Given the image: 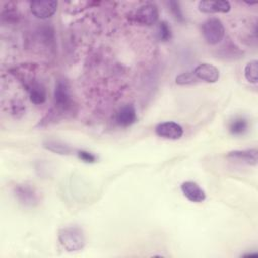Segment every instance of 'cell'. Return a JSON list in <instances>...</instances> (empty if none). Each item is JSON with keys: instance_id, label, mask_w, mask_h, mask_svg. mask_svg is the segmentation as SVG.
<instances>
[{"instance_id": "obj_20", "label": "cell", "mask_w": 258, "mask_h": 258, "mask_svg": "<svg viewBox=\"0 0 258 258\" xmlns=\"http://www.w3.org/2000/svg\"><path fill=\"white\" fill-rule=\"evenodd\" d=\"M78 156L81 160H83L84 162H87V163H93L96 161V155H94L93 153L86 151V150L78 151Z\"/></svg>"}, {"instance_id": "obj_18", "label": "cell", "mask_w": 258, "mask_h": 258, "mask_svg": "<svg viewBox=\"0 0 258 258\" xmlns=\"http://www.w3.org/2000/svg\"><path fill=\"white\" fill-rule=\"evenodd\" d=\"M198 79L195 77L192 72L189 73H183L175 78V83L178 85H191L196 84Z\"/></svg>"}, {"instance_id": "obj_6", "label": "cell", "mask_w": 258, "mask_h": 258, "mask_svg": "<svg viewBox=\"0 0 258 258\" xmlns=\"http://www.w3.org/2000/svg\"><path fill=\"white\" fill-rule=\"evenodd\" d=\"M155 133L163 138L176 140L179 139L183 134L182 127L175 122H163L155 127Z\"/></svg>"}, {"instance_id": "obj_15", "label": "cell", "mask_w": 258, "mask_h": 258, "mask_svg": "<svg viewBox=\"0 0 258 258\" xmlns=\"http://www.w3.org/2000/svg\"><path fill=\"white\" fill-rule=\"evenodd\" d=\"M248 129V121L243 117L235 118L230 122L229 130L233 135H242Z\"/></svg>"}, {"instance_id": "obj_3", "label": "cell", "mask_w": 258, "mask_h": 258, "mask_svg": "<svg viewBox=\"0 0 258 258\" xmlns=\"http://www.w3.org/2000/svg\"><path fill=\"white\" fill-rule=\"evenodd\" d=\"M53 105L61 113L69 112L73 107V99L70 92V86L67 81H57L53 94Z\"/></svg>"}, {"instance_id": "obj_16", "label": "cell", "mask_w": 258, "mask_h": 258, "mask_svg": "<svg viewBox=\"0 0 258 258\" xmlns=\"http://www.w3.org/2000/svg\"><path fill=\"white\" fill-rule=\"evenodd\" d=\"M244 75L248 82L256 84L258 81V61L251 60L250 62H248L245 67Z\"/></svg>"}, {"instance_id": "obj_13", "label": "cell", "mask_w": 258, "mask_h": 258, "mask_svg": "<svg viewBox=\"0 0 258 258\" xmlns=\"http://www.w3.org/2000/svg\"><path fill=\"white\" fill-rule=\"evenodd\" d=\"M257 155L258 151L256 148L244 149V150H234L228 153V157L239 160L241 162L256 165L257 164Z\"/></svg>"}, {"instance_id": "obj_2", "label": "cell", "mask_w": 258, "mask_h": 258, "mask_svg": "<svg viewBox=\"0 0 258 258\" xmlns=\"http://www.w3.org/2000/svg\"><path fill=\"white\" fill-rule=\"evenodd\" d=\"M202 34L211 45L218 44L225 36V28L222 21L217 17H210L202 23Z\"/></svg>"}, {"instance_id": "obj_7", "label": "cell", "mask_w": 258, "mask_h": 258, "mask_svg": "<svg viewBox=\"0 0 258 258\" xmlns=\"http://www.w3.org/2000/svg\"><path fill=\"white\" fill-rule=\"evenodd\" d=\"M192 73L198 80L204 81L206 83H215L220 78L219 70L215 66L207 62L199 64L192 71Z\"/></svg>"}, {"instance_id": "obj_14", "label": "cell", "mask_w": 258, "mask_h": 258, "mask_svg": "<svg viewBox=\"0 0 258 258\" xmlns=\"http://www.w3.org/2000/svg\"><path fill=\"white\" fill-rule=\"evenodd\" d=\"M43 146H44V148L48 149L49 151H52L57 154H69L72 152V148L68 144H66L59 140H53V139L46 140V141H44Z\"/></svg>"}, {"instance_id": "obj_8", "label": "cell", "mask_w": 258, "mask_h": 258, "mask_svg": "<svg viewBox=\"0 0 258 258\" xmlns=\"http://www.w3.org/2000/svg\"><path fill=\"white\" fill-rule=\"evenodd\" d=\"M16 198L25 206H34L38 203V195L34 187L27 184H17L14 188Z\"/></svg>"}, {"instance_id": "obj_10", "label": "cell", "mask_w": 258, "mask_h": 258, "mask_svg": "<svg viewBox=\"0 0 258 258\" xmlns=\"http://www.w3.org/2000/svg\"><path fill=\"white\" fill-rule=\"evenodd\" d=\"M181 191L184 197L194 203H201L205 201L206 194L205 191L199 186L198 183L194 181H184L180 185Z\"/></svg>"}, {"instance_id": "obj_19", "label": "cell", "mask_w": 258, "mask_h": 258, "mask_svg": "<svg viewBox=\"0 0 258 258\" xmlns=\"http://www.w3.org/2000/svg\"><path fill=\"white\" fill-rule=\"evenodd\" d=\"M168 6H169V9H170L173 17L175 18V20H177L179 22H183L184 21V17H183V14H182L179 2H177V1H169L168 2Z\"/></svg>"}, {"instance_id": "obj_5", "label": "cell", "mask_w": 258, "mask_h": 258, "mask_svg": "<svg viewBox=\"0 0 258 258\" xmlns=\"http://www.w3.org/2000/svg\"><path fill=\"white\" fill-rule=\"evenodd\" d=\"M57 1H48V0H39L30 2V11L31 13L40 19H46L51 17L57 9Z\"/></svg>"}, {"instance_id": "obj_1", "label": "cell", "mask_w": 258, "mask_h": 258, "mask_svg": "<svg viewBox=\"0 0 258 258\" xmlns=\"http://www.w3.org/2000/svg\"><path fill=\"white\" fill-rule=\"evenodd\" d=\"M58 241L62 248L69 252L80 251L86 244L84 232L77 226H70L60 229L58 232Z\"/></svg>"}, {"instance_id": "obj_11", "label": "cell", "mask_w": 258, "mask_h": 258, "mask_svg": "<svg viewBox=\"0 0 258 258\" xmlns=\"http://www.w3.org/2000/svg\"><path fill=\"white\" fill-rule=\"evenodd\" d=\"M199 10L204 13H226L230 11L231 4L229 1H211V0H205L200 1L198 4Z\"/></svg>"}, {"instance_id": "obj_12", "label": "cell", "mask_w": 258, "mask_h": 258, "mask_svg": "<svg viewBox=\"0 0 258 258\" xmlns=\"http://www.w3.org/2000/svg\"><path fill=\"white\" fill-rule=\"evenodd\" d=\"M26 89L29 94V100L35 105H41L46 101V90L44 86L37 82L30 81L26 84Z\"/></svg>"}, {"instance_id": "obj_17", "label": "cell", "mask_w": 258, "mask_h": 258, "mask_svg": "<svg viewBox=\"0 0 258 258\" xmlns=\"http://www.w3.org/2000/svg\"><path fill=\"white\" fill-rule=\"evenodd\" d=\"M157 35H158V38L162 41H168L171 38V35H172L171 28L166 21L163 20L159 22L157 27Z\"/></svg>"}, {"instance_id": "obj_4", "label": "cell", "mask_w": 258, "mask_h": 258, "mask_svg": "<svg viewBox=\"0 0 258 258\" xmlns=\"http://www.w3.org/2000/svg\"><path fill=\"white\" fill-rule=\"evenodd\" d=\"M131 18L140 25H152L158 19V9L153 3H144L132 13Z\"/></svg>"}, {"instance_id": "obj_9", "label": "cell", "mask_w": 258, "mask_h": 258, "mask_svg": "<svg viewBox=\"0 0 258 258\" xmlns=\"http://www.w3.org/2000/svg\"><path fill=\"white\" fill-rule=\"evenodd\" d=\"M116 123L121 127H129L137 120V115L133 105H124L116 114Z\"/></svg>"}]
</instances>
